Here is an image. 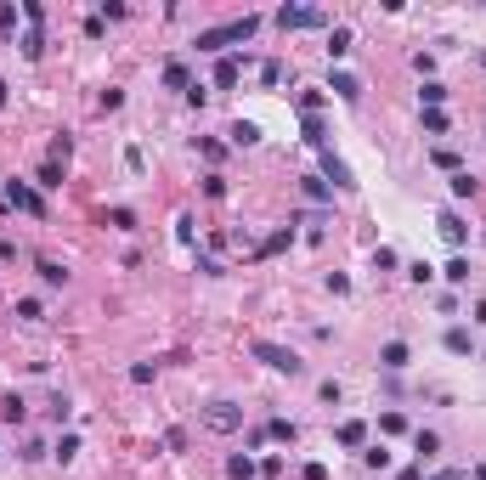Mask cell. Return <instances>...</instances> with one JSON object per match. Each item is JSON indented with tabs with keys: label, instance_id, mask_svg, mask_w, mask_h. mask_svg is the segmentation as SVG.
Wrapping results in <instances>:
<instances>
[{
	"label": "cell",
	"instance_id": "obj_32",
	"mask_svg": "<svg viewBox=\"0 0 486 480\" xmlns=\"http://www.w3.org/2000/svg\"><path fill=\"white\" fill-rule=\"evenodd\" d=\"M204 192L210 198H227V175H204Z\"/></svg>",
	"mask_w": 486,
	"mask_h": 480
},
{
	"label": "cell",
	"instance_id": "obj_19",
	"mask_svg": "<svg viewBox=\"0 0 486 480\" xmlns=\"http://www.w3.org/2000/svg\"><path fill=\"white\" fill-rule=\"evenodd\" d=\"M63 169H68V164L46 159V164H40V187H63Z\"/></svg>",
	"mask_w": 486,
	"mask_h": 480
},
{
	"label": "cell",
	"instance_id": "obj_2",
	"mask_svg": "<svg viewBox=\"0 0 486 480\" xmlns=\"http://www.w3.org/2000/svg\"><path fill=\"white\" fill-rule=\"evenodd\" d=\"M249 350H254V356H260V362H266L272 373H289V379H294V373H306V362H300V356H294L289 345H272V339H254Z\"/></svg>",
	"mask_w": 486,
	"mask_h": 480
},
{
	"label": "cell",
	"instance_id": "obj_23",
	"mask_svg": "<svg viewBox=\"0 0 486 480\" xmlns=\"http://www.w3.org/2000/svg\"><path fill=\"white\" fill-rule=\"evenodd\" d=\"M447 283H470V260H464V254L447 260Z\"/></svg>",
	"mask_w": 486,
	"mask_h": 480
},
{
	"label": "cell",
	"instance_id": "obj_16",
	"mask_svg": "<svg viewBox=\"0 0 486 480\" xmlns=\"http://www.w3.org/2000/svg\"><path fill=\"white\" fill-rule=\"evenodd\" d=\"M164 85H170V90H192V80H187V63H164Z\"/></svg>",
	"mask_w": 486,
	"mask_h": 480
},
{
	"label": "cell",
	"instance_id": "obj_28",
	"mask_svg": "<svg viewBox=\"0 0 486 480\" xmlns=\"http://www.w3.org/2000/svg\"><path fill=\"white\" fill-rule=\"evenodd\" d=\"M418 96H424V108H441V102H447V85H424Z\"/></svg>",
	"mask_w": 486,
	"mask_h": 480
},
{
	"label": "cell",
	"instance_id": "obj_34",
	"mask_svg": "<svg viewBox=\"0 0 486 480\" xmlns=\"http://www.w3.org/2000/svg\"><path fill=\"white\" fill-rule=\"evenodd\" d=\"M430 480H470V469H441V475H430Z\"/></svg>",
	"mask_w": 486,
	"mask_h": 480
},
{
	"label": "cell",
	"instance_id": "obj_20",
	"mask_svg": "<svg viewBox=\"0 0 486 480\" xmlns=\"http://www.w3.org/2000/svg\"><path fill=\"white\" fill-rule=\"evenodd\" d=\"M424 130H430V136H447V113H441V108H424Z\"/></svg>",
	"mask_w": 486,
	"mask_h": 480
},
{
	"label": "cell",
	"instance_id": "obj_31",
	"mask_svg": "<svg viewBox=\"0 0 486 480\" xmlns=\"http://www.w3.org/2000/svg\"><path fill=\"white\" fill-rule=\"evenodd\" d=\"M435 164H441V169H453V175L464 169V164H458V153H453V147H435Z\"/></svg>",
	"mask_w": 486,
	"mask_h": 480
},
{
	"label": "cell",
	"instance_id": "obj_7",
	"mask_svg": "<svg viewBox=\"0 0 486 480\" xmlns=\"http://www.w3.org/2000/svg\"><path fill=\"white\" fill-rule=\"evenodd\" d=\"M323 175L334 181V187H356V175H351V164L339 159V153H328V147H323Z\"/></svg>",
	"mask_w": 486,
	"mask_h": 480
},
{
	"label": "cell",
	"instance_id": "obj_1",
	"mask_svg": "<svg viewBox=\"0 0 486 480\" xmlns=\"http://www.w3.org/2000/svg\"><path fill=\"white\" fill-rule=\"evenodd\" d=\"M254 28H260V17H232V23H221V28H204L192 46H198V51H227L232 40H249Z\"/></svg>",
	"mask_w": 486,
	"mask_h": 480
},
{
	"label": "cell",
	"instance_id": "obj_3",
	"mask_svg": "<svg viewBox=\"0 0 486 480\" xmlns=\"http://www.w3.org/2000/svg\"><path fill=\"white\" fill-rule=\"evenodd\" d=\"M0 204H6V209H23V215H46V198H40L29 181H6V187H0Z\"/></svg>",
	"mask_w": 486,
	"mask_h": 480
},
{
	"label": "cell",
	"instance_id": "obj_5",
	"mask_svg": "<svg viewBox=\"0 0 486 480\" xmlns=\"http://www.w3.org/2000/svg\"><path fill=\"white\" fill-rule=\"evenodd\" d=\"M323 23L328 17L317 6H283V11H277V28H283V34H294V28H323Z\"/></svg>",
	"mask_w": 486,
	"mask_h": 480
},
{
	"label": "cell",
	"instance_id": "obj_35",
	"mask_svg": "<svg viewBox=\"0 0 486 480\" xmlns=\"http://www.w3.org/2000/svg\"><path fill=\"white\" fill-rule=\"evenodd\" d=\"M402 480H424V464H413V469H402Z\"/></svg>",
	"mask_w": 486,
	"mask_h": 480
},
{
	"label": "cell",
	"instance_id": "obj_38",
	"mask_svg": "<svg viewBox=\"0 0 486 480\" xmlns=\"http://www.w3.org/2000/svg\"><path fill=\"white\" fill-rule=\"evenodd\" d=\"M0 102H6V85H0Z\"/></svg>",
	"mask_w": 486,
	"mask_h": 480
},
{
	"label": "cell",
	"instance_id": "obj_17",
	"mask_svg": "<svg viewBox=\"0 0 486 480\" xmlns=\"http://www.w3.org/2000/svg\"><path fill=\"white\" fill-rule=\"evenodd\" d=\"M345 51H351V28H328V57L339 63Z\"/></svg>",
	"mask_w": 486,
	"mask_h": 480
},
{
	"label": "cell",
	"instance_id": "obj_4",
	"mask_svg": "<svg viewBox=\"0 0 486 480\" xmlns=\"http://www.w3.org/2000/svg\"><path fill=\"white\" fill-rule=\"evenodd\" d=\"M204 424H210L215 435H232V429H243V407H232V401H210V407H204Z\"/></svg>",
	"mask_w": 486,
	"mask_h": 480
},
{
	"label": "cell",
	"instance_id": "obj_12",
	"mask_svg": "<svg viewBox=\"0 0 486 480\" xmlns=\"http://www.w3.org/2000/svg\"><path fill=\"white\" fill-rule=\"evenodd\" d=\"M227 136H232V147H254V142H260V125H254V119H238Z\"/></svg>",
	"mask_w": 486,
	"mask_h": 480
},
{
	"label": "cell",
	"instance_id": "obj_18",
	"mask_svg": "<svg viewBox=\"0 0 486 480\" xmlns=\"http://www.w3.org/2000/svg\"><path fill=\"white\" fill-rule=\"evenodd\" d=\"M227 475H232V480H254L260 469H254V458H249V452H238V458L227 464Z\"/></svg>",
	"mask_w": 486,
	"mask_h": 480
},
{
	"label": "cell",
	"instance_id": "obj_22",
	"mask_svg": "<svg viewBox=\"0 0 486 480\" xmlns=\"http://www.w3.org/2000/svg\"><path fill=\"white\" fill-rule=\"evenodd\" d=\"M17 46H23V57H40V51H46V40H40V28H29V34L17 40Z\"/></svg>",
	"mask_w": 486,
	"mask_h": 480
},
{
	"label": "cell",
	"instance_id": "obj_33",
	"mask_svg": "<svg viewBox=\"0 0 486 480\" xmlns=\"http://www.w3.org/2000/svg\"><path fill=\"white\" fill-rule=\"evenodd\" d=\"M300 480H328V464H306V469H300Z\"/></svg>",
	"mask_w": 486,
	"mask_h": 480
},
{
	"label": "cell",
	"instance_id": "obj_14",
	"mask_svg": "<svg viewBox=\"0 0 486 480\" xmlns=\"http://www.w3.org/2000/svg\"><path fill=\"white\" fill-rule=\"evenodd\" d=\"M34 271H40V283H46V288H63V283H68V271H63L57 260H34Z\"/></svg>",
	"mask_w": 486,
	"mask_h": 480
},
{
	"label": "cell",
	"instance_id": "obj_37",
	"mask_svg": "<svg viewBox=\"0 0 486 480\" xmlns=\"http://www.w3.org/2000/svg\"><path fill=\"white\" fill-rule=\"evenodd\" d=\"M475 480H486V464H481V469H475Z\"/></svg>",
	"mask_w": 486,
	"mask_h": 480
},
{
	"label": "cell",
	"instance_id": "obj_9",
	"mask_svg": "<svg viewBox=\"0 0 486 480\" xmlns=\"http://www.w3.org/2000/svg\"><path fill=\"white\" fill-rule=\"evenodd\" d=\"M334 441H339V447H362V441H368V424H362V418H345V424L334 429Z\"/></svg>",
	"mask_w": 486,
	"mask_h": 480
},
{
	"label": "cell",
	"instance_id": "obj_10",
	"mask_svg": "<svg viewBox=\"0 0 486 480\" xmlns=\"http://www.w3.org/2000/svg\"><path fill=\"white\" fill-rule=\"evenodd\" d=\"M23 418H29V401L17 396V390H11V396H0V424H23Z\"/></svg>",
	"mask_w": 486,
	"mask_h": 480
},
{
	"label": "cell",
	"instance_id": "obj_36",
	"mask_svg": "<svg viewBox=\"0 0 486 480\" xmlns=\"http://www.w3.org/2000/svg\"><path fill=\"white\" fill-rule=\"evenodd\" d=\"M475 322H481V328H486V300H481V306H475Z\"/></svg>",
	"mask_w": 486,
	"mask_h": 480
},
{
	"label": "cell",
	"instance_id": "obj_24",
	"mask_svg": "<svg viewBox=\"0 0 486 480\" xmlns=\"http://www.w3.org/2000/svg\"><path fill=\"white\" fill-rule=\"evenodd\" d=\"M266 435H272V441H294V424H289V418H272Z\"/></svg>",
	"mask_w": 486,
	"mask_h": 480
},
{
	"label": "cell",
	"instance_id": "obj_30",
	"mask_svg": "<svg viewBox=\"0 0 486 480\" xmlns=\"http://www.w3.org/2000/svg\"><path fill=\"white\" fill-rule=\"evenodd\" d=\"M46 418H57V424H63V418H68V396H51V401H46Z\"/></svg>",
	"mask_w": 486,
	"mask_h": 480
},
{
	"label": "cell",
	"instance_id": "obj_25",
	"mask_svg": "<svg viewBox=\"0 0 486 480\" xmlns=\"http://www.w3.org/2000/svg\"><path fill=\"white\" fill-rule=\"evenodd\" d=\"M74 452H80V435H63V441H57V447H51V458H63V464H68V458H74Z\"/></svg>",
	"mask_w": 486,
	"mask_h": 480
},
{
	"label": "cell",
	"instance_id": "obj_6",
	"mask_svg": "<svg viewBox=\"0 0 486 480\" xmlns=\"http://www.w3.org/2000/svg\"><path fill=\"white\" fill-rule=\"evenodd\" d=\"M435 232H441V238L453 243V249H458V243L470 238V226H464V215H458V209H441V215H435Z\"/></svg>",
	"mask_w": 486,
	"mask_h": 480
},
{
	"label": "cell",
	"instance_id": "obj_27",
	"mask_svg": "<svg viewBox=\"0 0 486 480\" xmlns=\"http://www.w3.org/2000/svg\"><path fill=\"white\" fill-rule=\"evenodd\" d=\"M379 429H385V435H402L407 418H402V412H379Z\"/></svg>",
	"mask_w": 486,
	"mask_h": 480
},
{
	"label": "cell",
	"instance_id": "obj_11",
	"mask_svg": "<svg viewBox=\"0 0 486 480\" xmlns=\"http://www.w3.org/2000/svg\"><path fill=\"white\" fill-rule=\"evenodd\" d=\"M334 96L356 102V96H362V80H356V74H345V68H334Z\"/></svg>",
	"mask_w": 486,
	"mask_h": 480
},
{
	"label": "cell",
	"instance_id": "obj_26",
	"mask_svg": "<svg viewBox=\"0 0 486 480\" xmlns=\"http://www.w3.org/2000/svg\"><path fill=\"white\" fill-rule=\"evenodd\" d=\"M413 447H418V458H435V447H441V441H435L430 429H418V435H413Z\"/></svg>",
	"mask_w": 486,
	"mask_h": 480
},
{
	"label": "cell",
	"instance_id": "obj_29",
	"mask_svg": "<svg viewBox=\"0 0 486 480\" xmlns=\"http://www.w3.org/2000/svg\"><path fill=\"white\" fill-rule=\"evenodd\" d=\"M362 458H368V469H391V452H385V447H368Z\"/></svg>",
	"mask_w": 486,
	"mask_h": 480
},
{
	"label": "cell",
	"instance_id": "obj_13",
	"mask_svg": "<svg viewBox=\"0 0 486 480\" xmlns=\"http://www.w3.org/2000/svg\"><path fill=\"white\" fill-rule=\"evenodd\" d=\"M238 74H243L238 57H221V63H215V85H221V90H232V85H238Z\"/></svg>",
	"mask_w": 486,
	"mask_h": 480
},
{
	"label": "cell",
	"instance_id": "obj_8",
	"mask_svg": "<svg viewBox=\"0 0 486 480\" xmlns=\"http://www.w3.org/2000/svg\"><path fill=\"white\" fill-rule=\"evenodd\" d=\"M407 362H413V350H407L402 339H391V345H385V350H379V367H391V373H402Z\"/></svg>",
	"mask_w": 486,
	"mask_h": 480
},
{
	"label": "cell",
	"instance_id": "obj_15",
	"mask_svg": "<svg viewBox=\"0 0 486 480\" xmlns=\"http://www.w3.org/2000/svg\"><path fill=\"white\" fill-rule=\"evenodd\" d=\"M447 350H453V356H470V350H475L470 328H447Z\"/></svg>",
	"mask_w": 486,
	"mask_h": 480
},
{
	"label": "cell",
	"instance_id": "obj_21",
	"mask_svg": "<svg viewBox=\"0 0 486 480\" xmlns=\"http://www.w3.org/2000/svg\"><path fill=\"white\" fill-rule=\"evenodd\" d=\"M447 187H453V198H470V192H475V175H470V169H458Z\"/></svg>",
	"mask_w": 486,
	"mask_h": 480
}]
</instances>
